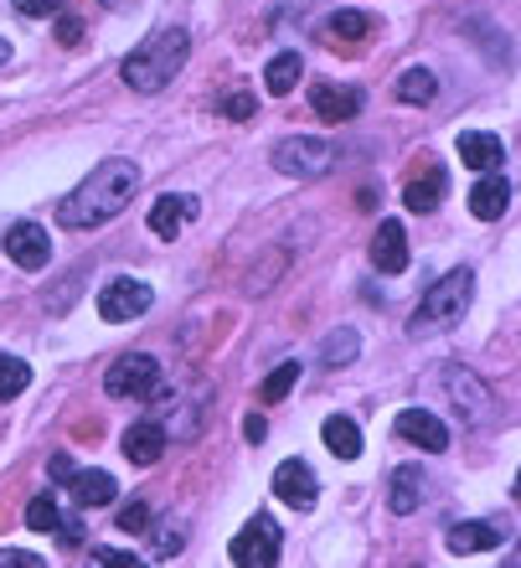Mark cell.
I'll use <instances>...</instances> for the list:
<instances>
[{
    "mask_svg": "<svg viewBox=\"0 0 521 568\" xmlns=\"http://www.w3.org/2000/svg\"><path fill=\"white\" fill-rule=\"evenodd\" d=\"M134 192H140V165L120 161V155H114V161H99L89 171V181L58 207V223L62 227H99V223H109V217H120Z\"/></svg>",
    "mask_w": 521,
    "mask_h": 568,
    "instance_id": "cell-1",
    "label": "cell"
},
{
    "mask_svg": "<svg viewBox=\"0 0 521 568\" xmlns=\"http://www.w3.org/2000/svg\"><path fill=\"white\" fill-rule=\"evenodd\" d=\"M186 58H192V37L181 27H165V31H155V37H145V42L124 58L120 78L134 93H161L165 83L186 68Z\"/></svg>",
    "mask_w": 521,
    "mask_h": 568,
    "instance_id": "cell-2",
    "label": "cell"
},
{
    "mask_svg": "<svg viewBox=\"0 0 521 568\" xmlns=\"http://www.w3.org/2000/svg\"><path fill=\"white\" fill-rule=\"evenodd\" d=\"M470 295H476V274H470V270H449L439 284H429V295L418 300L413 331L454 326V321H460V315L470 311Z\"/></svg>",
    "mask_w": 521,
    "mask_h": 568,
    "instance_id": "cell-3",
    "label": "cell"
},
{
    "mask_svg": "<svg viewBox=\"0 0 521 568\" xmlns=\"http://www.w3.org/2000/svg\"><path fill=\"white\" fill-rule=\"evenodd\" d=\"M104 393L109 398H165L161 362L145 357V352H130L104 373Z\"/></svg>",
    "mask_w": 521,
    "mask_h": 568,
    "instance_id": "cell-4",
    "label": "cell"
},
{
    "mask_svg": "<svg viewBox=\"0 0 521 568\" xmlns=\"http://www.w3.org/2000/svg\"><path fill=\"white\" fill-rule=\"evenodd\" d=\"M279 548H284V532H279V523H274L268 511H254V523L227 542V554H233V564L238 568H274L279 564Z\"/></svg>",
    "mask_w": 521,
    "mask_h": 568,
    "instance_id": "cell-5",
    "label": "cell"
},
{
    "mask_svg": "<svg viewBox=\"0 0 521 568\" xmlns=\"http://www.w3.org/2000/svg\"><path fill=\"white\" fill-rule=\"evenodd\" d=\"M274 165H279L284 176L315 181L336 165V150H330L326 140H310V135H284L279 145H274Z\"/></svg>",
    "mask_w": 521,
    "mask_h": 568,
    "instance_id": "cell-6",
    "label": "cell"
},
{
    "mask_svg": "<svg viewBox=\"0 0 521 568\" xmlns=\"http://www.w3.org/2000/svg\"><path fill=\"white\" fill-rule=\"evenodd\" d=\"M155 305V290L145 280H109L99 290V315L104 321H134V315H145Z\"/></svg>",
    "mask_w": 521,
    "mask_h": 568,
    "instance_id": "cell-7",
    "label": "cell"
},
{
    "mask_svg": "<svg viewBox=\"0 0 521 568\" xmlns=\"http://www.w3.org/2000/svg\"><path fill=\"white\" fill-rule=\"evenodd\" d=\"M274 496L289 501L295 511H310L320 501V486H315V470L305 460H279L274 465Z\"/></svg>",
    "mask_w": 521,
    "mask_h": 568,
    "instance_id": "cell-8",
    "label": "cell"
},
{
    "mask_svg": "<svg viewBox=\"0 0 521 568\" xmlns=\"http://www.w3.org/2000/svg\"><path fill=\"white\" fill-rule=\"evenodd\" d=\"M392 429L402 439H413L418 449H429V455H445L449 449V424L439 414H429V408H402L398 419H392Z\"/></svg>",
    "mask_w": 521,
    "mask_h": 568,
    "instance_id": "cell-9",
    "label": "cell"
},
{
    "mask_svg": "<svg viewBox=\"0 0 521 568\" xmlns=\"http://www.w3.org/2000/svg\"><path fill=\"white\" fill-rule=\"evenodd\" d=\"M6 254H11L16 270H47V258H52L47 227L42 223H16L11 233H6Z\"/></svg>",
    "mask_w": 521,
    "mask_h": 568,
    "instance_id": "cell-10",
    "label": "cell"
},
{
    "mask_svg": "<svg viewBox=\"0 0 521 568\" xmlns=\"http://www.w3.org/2000/svg\"><path fill=\"white\" fill-rule=\"evenodd\" d=\"M120 445H124V460L155 465L165 455V445H171V434H165L161 419H140V424H130V429H124Z\"/></svg>",
    "mask_w": 521,
    "mask_h": 568,
    "instance_id": "cell-11",
    "label": "cell"
},
{
    "mask_svg": "<svg viewBox=\"0 0 521 568\" xmlns=\"http://www.w3.org/2000/svg\"><path fill=\"white\" fill-rule=\"evenodd\" d=\"M501 542H507V527L501 523H460V527H449L445 548L454 558H470V554H491Z\"/></svg>",
    "mask_w": 521,
    "mask_h": 568,
    "instance_id": "cell-12",
    "label": "cell"
},
{
    "mask_svg": "<svg viewBox=\"0 0 521 568\" xmlns=\"http://www.w3.org/2000/svg\"><path fill=\"white\" fill-rule=\"evenodd\" d=\"M372 270H377V274H402V270H408V233H402L398 217L377 223V239H372Z\"/></svg>",
    "mask_w": 521,
    "mask_h": 568,
    "instance_id": "cell-13",
    "label": "cell"
},
{
    "mask_svg": "<svg viewBox=\"0 0 521 568\" xmlns=\"http://www.w3.org/2000/svg\"><path fill=\"white\" fill-rule=\"evenodd\" d=\"M445 388H449V398L460 404V419L464 424H486V408H491V388L480 383V377H470V373H454L445 377Z\"/></svg>",
    "mask_w": 521,
    "mask_h": 568,
    "instance_id": "cell-14",
    "label": "cell"
},
{
    "mask_svg": "<svg viewBox=\"0 0 521 568\" xmlns=\"http://www.w3.org/2000/svg\"><path fill=\"white\" fill-rule=\"evenodd\" d=\"M361 89H336V83H315L310 89V109L320 114V120H336V124H346V120H357L361 114Z\"/></svg>",
    "mask_w": 521,
    "mask_h": 568,
    "instance_id": "cell-15",
    "label": "cell"
},
{
    "mask_svg": "<svg viewBox=\"0 0 521 568\" xmlns=\"http://www.w3.org/2000/svg\"><path fill=\"white\" fill-rule=\"evenodd\" d=\"M196 212H202V207H196V196L176 192V196H161V202L150 207L145 223H150V233H155V239H176V233H181L186 223H192Z\"/></svg>",
    "mask_w": 521,
    "mask_h": 568,
    "instance_id": "cell-16",
    "label": "cell"
},
{
    "mask_svg": "<svg viewBox=\"0 0 521 568\" xmlns=\"http://www.w3.org/2000/svg\"><path fill=\"white\" fill-rule=\"evenodd\" d=\"M507 207H511V181L501 176V171H486V176L470 186V212H476L480 223H496Z\"/></svg>",
    "mask_w": 521,
    "mask_h": 568,
    "instance_id": "cell-17",
    "label": "cell"
},
{
    "mask_svg": "<svg viewBox=\"0 0 521 568\" xmlns=\"http://www.w3.org/2000/svg\"><path fill=\"white\" fill-rule=\"evenodd\" d=\"M423 496H429V476H423L418 465H398L388 480V507L398 511V517H408V511L423 507Z\"/></svg>",
    "mask_w": 521,
    "mask_h": 568,
    "instance_id": "cell-18",
    "label": "cell"
},
{
    "mask_svg": "<svg viewBox=\"0 0 521 568\" xmlns=\"http://www.w3.org/2000/svg\"><path fill=\"white\" fill-rule=\"evenodd\" d=\"M501 161H507V145H501V135H486V130H464L460 135V165H470V171H501Z\"/></svg>",
    "mask_w": 521,
    "mask_h": 568,
    "instance_id": "cell-19",
    "label": "cell"
},
{
    "mask_svg": "<svg viewBox=\"0 0 521 568\" xmlns=\"http://www.w3.org/2000/svg\"><path fill=\"white\" fill-rule=\"evenodd\" d=\"M445 186H449V171H445V165H429L418 181H408L402 207H408V212H433L439 202H445Z\"/></svg>",
    "mask_w": 521,
    "mask_h": 568,
    "instance_id": "cell-20",
    "label": "cell"
},
{
    "mask_svg": "<svg viewBox=\"0 0 521 568\" xmlns=\"http://www.w3.org/2000/svg\"><path fill=\"white\" fill-rule=\"evenodd\" d=\"M68 491H73L78 507H109L120 486H114L109 470H73V476H68Z\"/></svg>",
    "mask_w": 521,
    "mask_h": 568,
    "instance_id": "cell-21",
    "label": "cell"
},
{
    "mask_svg": "<svg viewBox=\"0 0 521 568\" xmlns=\"http://www.w3.org/2000/svg\"><path fill=\"white\" fill-rule=\"evenodd\" d=\"M320 434H326V445L336 460H357L361 455V429L351 419H341V414H330V419L320 424Z\"/></svg>",
    "mask_w": 521,
    "mask_h": 568,
    "instance_id": "cell-22",
    "label": "cell"
},
{
    "mask_svg": "<svg viewBox=\"0 0 521 568\" xmlns=\"http://www.w3.org/2000/svg\"><path fill=\"white\" fill-rule=\"evenodd\" d=\"M392 93H398L402 104H429L433 93H439V78H433L429 68H408V73L392 83Z\"/></svg>",
    "mask_w": 521,
    "mask_h": 568,
    "instance_id": "cell-23",
    "label": "cell"
},
{
    "mask_svg": "<svg viewBox=\"0 0 521 568\" xmlns=\"http://www.w3.org/2000/svg\"><path fill=\"white\" fill-rule=\"evenodd\" d=\"M357 352H361V342H357V331H351V326L330 331L326 342H320V362H326V367H351V362H357Z\"/></svg>",
    "mask_w": 521,
    "mask_h": 568,
    "instance_id": "cell-24",
    "label": "cell"
},
{
    "mask_svg": "<svg viewBox=\"0 0 521 568\" xmlns=\"http://www.w3.org/2000/svg\"><path fill=\"white\" fill-rule=\"evenodd\" d=\"M299 73H305V62L295 58V52H279V58L264 68V83H268V93H295V83H299Z\"/></svg>",
    "mask_w": 521,
    "mask_h": 568,
    "instance_id": "cell-25",
    "label": "cell"
},
{
    "mask_svg": "<svg viewBox=\"0 0 521 568\" xmlns=\"http://www.w3.org/2000/svg\"><path fill=\"white\" fill-rule=\"evenodd\" d=\"M62 523H68V517H62V507L52 501V496H31L27 501V527L31 532H62Z\"/></svg>",
    "mask_w": 521,
    "mask_h": 568,
    "instance_id": "cell-26",
    "label": "cell"
},
{
    "mask_svg": "<svg viewBox=\"0 0 521 568\" xmlns=\"http://www.w3.org/2000/svg\"><path fill=\"white\" fill-rule=\"evenodd\" d=\"M367 31H372V16H367V11H336L326 21L330 42H336V37H341V42H357V37H367Z\"/></svg>",
    "mask_w": 521,
    "mask_h": 568,
    "instance_id": "cell-27",
    "label": "cell"
},
{
    "mask_svg": "<svg viewBox=\"0 0 521 568\" xmlns=\"http://www.w3.org/2000/svg\"><path fill=\"white\" fill-rule=\"evenodd\" d=\"M299 383V362H279V367H274V373L264 377V388H258V398H264V404H279L284 393L295 388Z\"/></svg>",
    "mask_w": 521,
    "mask_h": 568,
    "instance_id": "cell-28",
    "label": "cell"
},
{
    "mask_svg": "<svg viewBox=\"0 0 521 568\" xmlns=\"http://www.w3.org/2000/svg\"><path fill=\"white\" fill-rule=\"evenodd\" d=\"M31 383V367L21 357H0V398H21Z\"/></svg>",
    "mask_w": 521,
    "mask_h": 568,
    "instance_id": "cell-29",
    "label": "cell"
},
{
    "mask_svg": "<svg viewBox=\"0 0 521 568\" xmlns=\"http://www.w3.org/2000/svg\"><path fill=\"white\" fill-rule=\"evenodd\" d=\"M89 568H150V564L124 554V548H89Z\"/></svg>",
    "mask_w": 521,
    "mask_h": 568,
    "instance_id": "cell-30",
    "label": "cell"
},
{
    "mask_svg": "<svg viewBox=\"0 0 521 568\" xmlns=\"http://www.w3.org/2000/svg\"><path fill=\"white\" fill-rule=\"evenodd\" d=\"M223 114H227V120H254V114H258V99H254V93H227V99H223Z\"/></svg>",
    "mask_w": 521,
    "mask_h": 568,
    "instance_id": "cell-31",
    "label": "cell"
},
{
    "mask_svg": "<svg viewBox=\"0 0 521 568\" xmlns=\"http://www.w3.org/2000/svg\"><path fill=\"white\" fill-rule=\"evenodd\" d=\"M145 527H150V507H145V501L120 507V532H145Z\"/></svg>",
    "mask_w": 521,
    "mask_h": 568,
    "instance_id": "cell-32",
    "label": "cell"
},
{
    "mask_svg": "<svg viewBox=\"0 0 521 568\" xmlns=\"http://www.w3.org/2000/svg\"><path fill=\"white\" fill-rule=\"evenodd\" d=\"M0 568H47L37 554H21V548H0Z\"/></svg>",
    "mask_w": 521,
    "mask_h": 568,
    "instance_id": "cell-33",
    "label": "cell"
},
{
    "mask_svg": "<svg viewBox=\"0 0 521 568\" xmlns=\"http://www.w3.org/2000/svg\"><path fill=\"white\" fill-rule=\"evenodd\" d=\"M155 554H161V558L181 554V532H176V527H155Z\"/></svg>",
    "mask_w": 521,
    "mask_h": 568,
    "instance_id": "cell-34",
    "label": "cell"
},
{
    "mask_svg": "<svg viewBox=\"0 0 521 568\" xmlns=\"http://www.w3.org/2000/svg\"><path fill=\"white\" fill-rule=\"evenodd\" d=\"M16 11H21V16H31V21H37V16H52V11H62V0H16Z\"/></svg>",
    "mask_w": 521,
    "mask_h": 568,
    "instance_id": "cell-35",
    "label": "cell"
},
{
    "mask_svg": "<svg viewBox=\"0 0 521 568\" xmlns=\"http://www.w3.org/2000/svg\"><path fill=\"white\" fill-rule=\"evenodd\" d=\"M58 42L62 47H78V42H83V27H78L73 16H62V21H58Z\"/></svg>",
    "mask_w": 521,
    "mask_h": 568,
    "instance_id": "cell-36",
    "label": "cell"
},
{
    "mask_svg": "<svg viewBox=\"0 0 521 568\" xmlns=\"http://www.w3.org/2000/svg\"><path fill=\"white\" fill-rule=\"evenodd\" d=\"M47 470H52V480H58V486H68V476H73L78 465H73V455H52V465H47Z\"/></svg>",
    "mask_w": 521,
    "mask_h": 568,
    "instance_id": "cell-37",
    "label": "cell"
},
{
    "mask_svg": "<svg viewBox=\"0 0 521 568\" xmlns=\"http://www.w3.org/2000/svg\"><path fill=\"white\" fill-rule=\"evenodd\" d=\"M243 434H248V439L258 445V439L268 434V419H264V414H248V419H243Z\"/></svg>",
    "mask_w": 521,
    "mask_h": 568,
    "instance_id": "cell-38",
    "label": "cell"
},
{
    "mask_svg": "<svg viewBox=\"0 0 521 568\" xmlns=\"http://www.w3.org/2000/svg\"><path fill=\"white\" fill-rule=\"evenodd\" d=\"M99 6H109V11H120V6H134V0H99Z\"/></svg>",
    "mask_w": 521,
    "mask_h": 568,
    "instance_id": "cell-39",
    "label": "cell"
},
{
    "mask_svg": "<svg viewBox=\"0 0 521 568\" xmlns=\"http://www.w3.org/2000/svg\"><path fill=\"white\" fill-rule=\"evenodd\" d=\"M6 58H11V47H6V37H0V62H6Z\"/></svg>",
    "mask_w": 521,
    "mask_h": 568,
    "instance_id": "cell-40",
    "label": "cell"
}]
</instances>
